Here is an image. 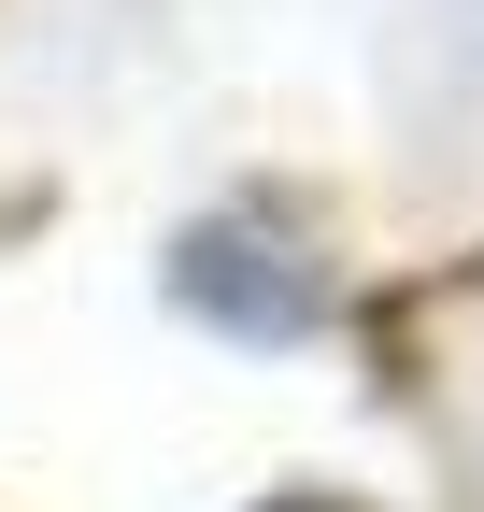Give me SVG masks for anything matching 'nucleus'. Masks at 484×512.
I'll return each mask as SVG.
<instances>
[{"label":"nucleus","mask_w":484,"mask_h":512,"mask_svg":"<svg viewBox=\"0 0 484 512\" xmlns=\"http://www.w3.org/2000/svg\"><path fill=\"white\" fill-rule=\"evenodd\" d=\"M285 512H328V498H285Z\"/></svg>","instance_id":"1"}]
</instances>
